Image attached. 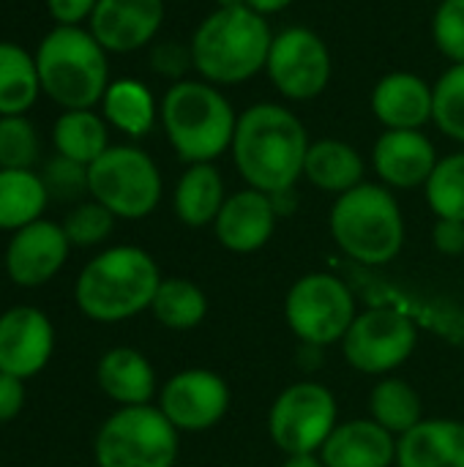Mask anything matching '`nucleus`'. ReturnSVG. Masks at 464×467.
<instances>
[{
    "mask_svg": "<svg viewBox=\"0 0 464 467\" xmlns=\"http://www.w3.org/2000/svg\"><path fill=\"white\" fill-rule=\"evenodd\" d=\"M356 315L358 298L353 285L328 271H314L295 279L284 298V320L290 331L312 348L342 345Z\"/></svg>",
    "mask_w": 464,
    "mask_h": 467,
    "instance_id": "nucleus-9",
    "label": "nucleus"
},
{
    "mask_svg": "<svg viewBox=\"0 0 464 467\" xmlns=\"http://www.w3.org/2000/svg\"><path fill=\"white\" fill-rule=\"evenodd\" d=\"M331 238L358 268H383L405 246V216L394 192L383 183H361L336 197L328 213Z\"/></svg>",
    "mask_w": 464,
    "mask_h": 467,
    "instance_id": "nucleus-5",
    "label": "nucleus"
},
{
    "mask_svg": "<svg viewBox=\"0 0 464 467\" xmlns=\"http://www.w3.org/2000/svg\"><path fill=\"white\" fill-rule=\"evenodd\" d=\"M438 161V148L424 131L386 129L372 148V167L391 192L424 189Z\"/></svg>",
    "mask_w": 464,
    "mask_h": 467,
    "instance_id": "nucleus-18",
    "label": "nucleus"
},
{
    "mask_svg": "<svg viewBox=\"0 0 464 467\" xmlns=\"http://www.w3.org/2000/svg\"><path fill=\"white\" fill-rule=\"evenodd\" d=\"M397 467H464V421L424 419L397 441Z\"/></svg>",
    "mask_w": 464,
    "mask_h": 467,
    "instance_id": "nucleus-23",
    "label": "nucleus"
},
{
    "mask_svg": "<svg viewBox=\"0 0 464 467\" xmlns=\"http://www.w3.org/2000/svg\"><path fill=\"white\" fill-rule=\"evenodd\" d=\"M49 205V192L36 170H0V233H16L38 219Z\"/></svg>",
    "mask_w": 464,
    "mask_h": 467,
    "instance_id": "nucleus-28",
    "label": "nucleus"
},
{
    "mask_svg": "<svg viewBox=\"0 0 464 467\" xmlns=\"http://www.w3.org/2000/svg\"><path fill=\"white\" fill-rule=\"evenodd\" d=\"M282 467H325L320 454H287Z\"/></svg>",
    "mask_w": 464,
    "mask_h": 467,
    "instance_id": "nucleus-44",
    "label": "nucleus"
},
{
    "mask_svg": "<svg viewBox=\"0 0 464 467\" xmlns=\"http://www.w3.org/2000/svg\"><path fill=\"white\" fill-rule=\"evenodd\" d=\"M159 123L183 164H213L232 145L238 112L222 88L205 79H180L161 96Z\"/></svg>",
    "mask_w": 464,
    "mask_h": 467,
    "instance_id": "nucleus-4",
    "label": "nucleus"
},
{
    "mask_svg": "<svg viewBox=\"0 0 464 467\" xmlns=\"http://www.w3.org/2000/svg\"><path fill=\"white\" fill-rule=\"evenodd\" d=\"M25 402H27L25 380L0 372V424H11L14 419H19Z\"/></svg>",
    "mask_w": 464,
    "mask_h": 467,
    "instance_id": "nucleus-39",
    "label": "nucleus"
},
{
    "mask_svg": "<svg viewBox=\"0 0 464 467\" xmlns=\"http://www.w3.org/2000/svg\"><path fill=\"white\" fill-rule=\"evenodd\" d=\"M353 290L366 298L369 306H391L407 315L418 328H429L446 342L464 348V306L438 296V293H424L418 287L402 285V282H386L380 279L372 268H358L353 271L350 279Z\"/></svg>",
    "mask_w": 464,
    "mask_h": 467,
    "instance_id": "nucleus-13",
    "label": "nucleus"
},
{
    "mask_svg": "<svg viewBox=\"0 0 464 467\" xmlns=\"http://www.w3.org/2000/svg\"><path fill=\"white\" fill-rule=\"evenodd\" d=\"M432 41L451 66L464 63V0L438 3L432 14Z\"/></svg>",
    "mask_w": 464,
    "mask_h": 467,
    "instance_id": "nucleus-36",
    "label": "nucleus"
},
{
    "mask_svg": "<svg viewBox=\"0 0 464 467\" xmlns=\"http://www.w3.org/2000/svg\"><path fill=\"white\" fill-rule=\"evenodd\" d=\"M271 202H273V208H276L279 216H290L298 208V194H295V189L276 192V194H271Z\"/></svg>",
    "mask_w": 464,
    "mask_h": 467,
    "instance_id": "nucleus-43",
    "label": "nucleus"
},
{
    "mask_svg": "<svg viewBox=\"0 0 464 467\" xmlns=\"http://www.w3.org/2000/svg\"><path fill=\"white\" fill-rule=\"evenodd\" d=\"M55 153L90 167L109 148V126L96 109H63L52 123Z\"/></svg>",
    "mask_w": 464,
    "mask_h": 467,
    "instance_id": "nucleus-27",
    "label": "nucleus"
},
{
    "mask_svg": "<svg viewBox=\"0 0 464 467\" xmlns=\"http://www.w3.org/2000/svg\"><path fill=\"white\" fill-rule=\"evenodd\" d=\"M418 348V326L391 306H366L342 339L345 361L361 375L388 378L405 367Z\"/></svg>",
    "mask_w": 464,
    "mask_h": 467,
    "instance_id": "nucleus-11",
    "label": "nucleus"
},
{
    "mask_svg": "<svg viewBox=\"0 0 464 467\" xmlns=\"http://www.w3.org/2000/svg\"><path fill=\"white\" fill-rule=\"evenodd\" d=\"M55 25H82L90 19L98 0H44Z\"/></svg>",
    "mask_w": 464,
    "mask_h": 467,
    "instance_id": "nucleus-41",
    "label": "nucleus"
},
{
    "mask_svg": "<svg viewBox=\"0 0 464 467\" xmlns=\"http://www.w3.org/2000/svg\"><path fill=\"white\" fill-rule=\"evenodd\" d=\"M276 222L279 213L271 202V194L246 186L235 194H227L213 222V233L227 252L254 254L273 238Z\"/></svg>",
    "mask_w": 464,
    "mask_h": 467,
    "instance_id": "nucleus-19",
    "label": "nucleus"
},
{
    "mask_svg": "<svg viewBox=\"0 0 464 467\" xmlns=\"http://www.w3.org/2000/svg\"><path fill=\"white\" fill-rule=\"evenodd\" d=\"M96 383L118 408L153 405L159 397V378L145 353L134 348H109L96 364Z\"/></svg>",
    "mask_w": 464,
    "mask_h": 467,
    "instance_id": "nucleus-22",
    "label": "nucleus"
},
{
    "mask_svg": "<svg viewBox=\"0 0 464 467\" xmlns=\"http://www.w3.org/2000/svg\"><path fill=\"white\" fill-rule=\"evenodd\" d=\"M230 386L213 369L175 372L161 389L156 408L178 432H208L230 410Z\"/></svg>",
    "mask_w": 464,
    "mask_h": 467,
    "instance_id": "nucleus-14",
    "label": "nucleus"
},
{
    "mask_svg": "<svg viewBox=\"0 0 464 467\" xmlns=\"http://www.w3.org/2000/svg\"><path fill=\"white\" fill-rule=\"evenodd\" d=\"M107 49L82 25H55L36 49L41 93L63 109H93L109 79Z\"/></svg>",
    "mask_w": 464,
    "mask_h": 467,
    "instance_id": "nucleus-6",
    "label": "nucleus"
},
{
    "mask_svg": "<svg viewBox=\"0 0 464 467\" xmlns=\"http://www.w3.org/2000/svg\"><path fill=\"white\" fill-rule=\"evenodd\" d=\"M159 285L161 271L153 254L120 244L101 249L82 265L74 282V304L88 320L115 326L150 312Z\"/></svg>",
    "mask_w": 464,
    "mask_h": 467,
    "instance_id": "nucleus-2",
    "label": "nucleus"
},
{
    "mask_svg": "<svg viewBox=\"0 0 464 467\" xmlns=\"http://www.w3.org/2000/svg\"><path fill=\"white\" fill-rule=\"evenodd\" d=\"M309 145V131L290 107L257 101L238 115L230 156L246 186L276 194L304 178Z\"/></svg>",
    "mask_w": 464,
    "mask_h": 467,
    "instance_id": "nucleus-1",
    "label": "nucleus"
},
{
    "mask_svg": "<svg viewBox=\"0 0 464 467\" xmlns=\"http://www.w3.org/2000/svg\"><path fill=\"white\" fill-rule=\"evenodd\" d=\"M295 0H246V5L252 8V11H257L260 16H273V14H282V11H287L290 5H293Z\"/></svg>",
    "mask_w": 464,
    "mask_h": 467,
    "instance_id": "nucleus-42",
    "label": "nucleus"
},
{
    "mask_svg": "<svg viewBox=\"0 0 464 467\" xmlns=\"http://www.w3.org/2000/svg\"><path fill=\"white\" fill-rule=\"evenodd\" d=\"M432 3H440V0H432Z\"/></svg>",
    "mask_w": 464,
    "mask_h": 467,
    "instance_id": "nucleus-46",
    "label": "nucleus"
},
{
    "mask_svg": "<svg viewBox=\"0 0 464 467\" xmlns=\"http://www.w3.org/2000/svg\"><path fill=\"white\" fill-rule=\"evenodd\" d=\"M246 0H216V8H243Z\"/></svg>",
    "mask_w": 464,
    "mask_h": 467,
    "instance_id": "nucleus-45",
    "label": "nucleus"
},
{
    "mask_svg": "<svg viewBox=\"0 0 464 467\" xmlns=\"http://www.w3.org/2000/svg\"><path fill=\"white\" fill-rule=\"evenodd\" d=\"M164 194L161 170L137 145H109L88 167V197L101 202L115 219L137 222L150 216Z\"/></svg>",
    "mask_w": 464,
    "mask_h": 467,
    "instance_id": "nucleus-8",
    "label": "nucleus"
},
{
    "mask_svg": "<svg viewBox=\"0 0 464 467\" xmlns=\"http://www.w3.org/2000/svg\"><path fill=\"white\" fill-rule=\"evenodd\" d=\"M57 334L49 315L30 304L0 312V372L19 380L41 375L55 356Z\"/></svg>",
    "mask_w": 464,
    "mask_h": 467,
    "instance_id": "nucleus-15",
    "label": "nucleus"
},
{
    "mask_svg": "<svg viewBox=\"0 0 464 467\" xmlns=\"http://www.w3.org/2000/svg\"><path fill=\"white\" fill-rule=\"evenodd\" d=\"M115 216L96 200H82V202H74V208L66 213V219L60 222L71 246H79V249H90V246H101L112 230H115Z\"/></svg>",
    "mask_w": 464,
    "mask_h": 467,
    "instance_id": "nucleus-35",
    "label": "nucleus"
},
{
    "mask_svg": "<svg viewBox=\"0 0 464 467\" xmlns=\"http://www.w3.org/2000/svg\"><path fill=\"white\" fill-rule=\"evenodd\" d=\"M265 74L287 101H312L325 93L334 77L331 49L320 33L293 25L273 33Z\"/></svg>",
    "mask_w": 464,
    "mask_h": 467,
    "instance_id": "nucleus-12",
    "label": "nucleus"
},
{
    "mask_svg": "<svg viewBox=\"0 0 464 467\" xmlns=\"http://www.w3.org/2000/svg\"><path fill=\"white\" fill-rule=\"evenodd\" d=\"M339 408L328 386L298 380L287 386L268 410V435L287 454H317L334 432Z\"/></svg>",
    "mask_w": 464,
    "mask_h": 467,
    "instance_id": "nucleus-10",
    "label": "nucleus"
},
{
    "mask_svg": "<svg viewBox=\"0 0 464 467\" xmlns=\"http://www.w3.org/2000/svg\"><path fill=\"white\" fill-rule=\"evenodd\" d=\"M424 194L435 219L464 222V150L440 156L424 186Z\"/></svg>",
    "mask_w": 464,
    "mask_h": 467,
    "instance_id": "nucleus-32",
    "label": "nucleus"
},
{
    "mask_svg": "<svg viewBox=\"0 0 464 467\" xmlns=\"http://www.w3.org/2000/svg\"><path fill=\"white\" fill-rule=\"evenodd\" d=\"M41 96L36 55L22 44L0 41V118L27 115Z\"/></svg>",
    "mask_w": 464,
    "mask_h": 467,
    "instance_id": "nucleus-29",
    "label": "nucleus"
},
{
    "mask_svg": "<svg viewBox=\"0 0 464 467\" xmlns=\"http://www.w3.org/2000/svg\"><path fill=\"white\" fill-rule=\"evenodd\" d=\"M150 315L170 331H191L208 315V296L191 279L170 276L161 279L150 304Z\"/></svg>",
    "mask_w": 464,
    "mask_h": 467,
    "instance_id": "nucleus-31",
    "label": "nucleus"
},
{
    "mask_svg": "<svg viewBox=\"0 0 464 467\" xmlns=\"http://www.w3.org/2000/svg\"><path fill=\"white\" fill-rule=\"evenodd\" d=\"M224 200L227 189L216 164H186L172 192V211L178 222L191 230L213 227Z\"/></svg>",
    "mask_w": 464,
    "mask_h": 467,
    "instance_id": "nucleus-26",
    "label": "nucleus"
},
{
    "mask_svg": "<svg viewBox=\"0 0 464 467\" xmlns=\"http://www.w3.org/2000/svg\"><path fill=\"white\" fill-rule=\"evenodd\" d=\"M41 178L49 192V200L55 197L63 202H79V197L88 194V167L71 159L63 156L49 159L41 170Z\"/></svg>",
    "mask_w": 464,
    "mask_h": 467,
    "instance_id": "nucleus-37",
    "label": "nucleus"
},
{
    "mask_svg": "<svg viewBox=\"0 0 464 467\" xmlns=\"http://www.w3.org/2000/svg\"><path fill=\"white\" fill-rule=\"evenodd\" d=\"M71 241L63 224L38 219L8 235L3 252V271L16 287H41L52 282L68 263Z\"/></svg>",
    "mask_w": 464,
    "mask_h": 467,
    "instance_id": "nucleus-16",
    "label": "nucleus"
},
{
    "mask_svg": "<svg viewBox=\"0 0 464 467\" xmlns=\"http://www.w3.org/2000/svg\"><path fill=\"white\" fill-rule=\"evenodd\" d=\"M366 175V161L358 153L356 145L345 142V140H314L309 145L306 161H304V178L325 192V194H345L356 186L364 183Z\"/></svg>",
    "mask_w": 464,
    "mask_h": 467,
    "instance_id": "nucleus-25",
    "label": "nucleus"
},
{
    "mask_svg": "<svg viewBox=\"0 0 464 467\" xmlns=\"http://www.w3.org/2000/svg\"><path fill=\"white\" fill-rule=\"evenodd\" d=\"M432 123L454 142L464 145V63L451 66L435 82Z\"/></svg>",
    "mask_w": 464,
    "mask_h": 467,
    "instance_id": "nucleus-34",
    "label": "nucleus"
},
{
    "mask_svg": "<svg viewBox=\"0 0 464 467\" xmlns=\"http://www.w3.org/2000/svg\"><path fill=\"white\" fill-rule=\"evenodd\" d=\"M164 25V0H98L88 30L115 55L145 49L156 41Z\"/></svg>",
    "mask_w": 464,
    "mask_h": 467,
    "instance_id": "nucleus-17",
    "label": "nucleus"
},
{
    "mask_svg": "<svg viewBox=\"0 0 464 467\" xmlns=\"http://www.w3.org/2000/svg\"><path fill=\"white\" fill-rule=\"evenodd\" d=\"M101 118L107 120L109 129L142 140L153 131L159 123V101L153 90L134 77H118L107 85L101 96Z\"/></svg>",
    "mask_w": 464,
    "mask_h": 467,
    "instance_id": "nucleus-24",
    "label": "nucleus"
},
{
    "mask_svg": "<svg viewBox=\"0 0 464 467\" xmlns=\"http://www.w3.org/2000/svg\"><path fill=\"white\" fill-rule=\"evenodd\" d=\"M180 432L156 405L118 408L96 432V467H175Z\"/></svg>",
    "mask_w": 464,
    "mask_h": 467,
    "instance_id": "nucleus-7",
    "label": "nucleus"
},
{
    "mask_svg": "<svg viewBox=\"0 0 464 467\" xmlns=\"http://www.w3.org/2000/svg\"><path fill=\"white\" fill-rule=\"evenodd\" d=\"M148 63H150V71L170 79L172 82H180V79H189L186 74L194 71V57H191V44L186 41H175V38H164V41H153L150 44V55H148Z\"/></svg>",
    "mask_w": 464,
    "mask_h": 467,
    "instance_id": "nucleus-38",
    "label": "nucleus"
},
{
    "mask_svg": "<svg viewBox=\"0 0 464 467\" xmlns=\"http://www.w3.org/2000/svg\"><path fill=\"white\" fill-rule=\"evenodd\" d=\"M189 44L200 79L216 88H235L265 71L273 30L249 5L213 8L194 27Z\"/></svg>",
    "mask_w": 464,
    "mask_h": 467,
    "instance_id": "nucleus-3",
    "label": "nucleus"
},
{
    "mask_svg": "<svg viewBox=\"0 0 464 467\" xmlns=\"http://www.w3.org/2000/svg\"><path fill=\"white\" fill-rule=\"evenodd\" d=\"M369 104L383 129L421 131L435 118V85L413 71H391L377 79Z\"/></svg>",
    "mask_w": 464,
    "mask_h": 467,
    "instance_id": "nucleus-20",
    "label": "nucleus"
},
{
    "mask_svg": "<svg viewBox=\"0 0 464 467\" xmlns=\"http://www.w3.org/2000/svg\"><path fill=\"white\" fill-rule=\"evenodd\" d=\"M41 156L38 129L27 115L0 118V170H33Z\"/></svg>",
    "mask_w": 464,
    "mask_h": 467,
    "instance_id": "nucleus-33",
    "label": "nucleus"
},
{
    "mask_svg": "<svg viewBox=\"0 0 464 467\" xmlns=\"http://www.w3.org/2000/svg\"><path fill=\"white\" fill-rule=\"evenodd\" d=\"M369 419H375L394 438H402L424 421L421 394L402 378H383L369 394Z\"/></svg>",
    "mask_w": 464,
    "mask_h": 467,
    "instance_id": "nucleus-30",
    "label": "nucleus"
},
{
    "mask_svg": "<svg viewBox=\"0 0 464 467\" xmlns=\"http://www.w3.org/2000/svg\"><path fill=\"white\" fill-rule=\"evenodd\" d=\"M397 441L375 419H353L336 424L317 454L325 467H394Z\"/></svg>",
    "mask_w": 464,
    "mask_h": 467,
    "instance_id": "nucleus-21",
    "label": "nucleus"
},
{
    "mask_svg": "<svg viewBox=\"0 0 464 467\" xmlns=\"http://www.w3.org/2000/svg\"><path fill=\"white\" fill-rule=\"evenodd\" d=\"M432 246L446 257L464 254V222L457 219H435L432 227Z\"/></svg>",
    "mask_w": 464,
    "mask_h": 467,
    "instance_id": "nucleus-40",
    "label": "nucleus"
}]
</instances>
